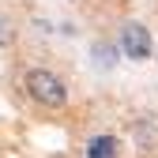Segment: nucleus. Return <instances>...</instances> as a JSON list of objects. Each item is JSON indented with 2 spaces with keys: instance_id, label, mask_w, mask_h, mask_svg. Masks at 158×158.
<instances>
[{
  "instance_id": "obj_1",
  "label": "nucleus",
  "mask_w": 158,
  "mask_h": 158,
  "mask_svg": "<svg viewBox=\"0 0 158 158\" xmlns=\"http://www.w3.org/2000/svg\"><path fill=\"white\" fill-rule=\"evenodd\" d=\"M23 87L27 94L34 98V102H42L45 109H64L68 106V87H64V79L49 72V68H30L23 75Z\"/></svg>"
},
{
  "instance_id": "obj_2",
  "label": "nucleus",
  "mask_w": 158,
  "mask_h": 158,
  "mask_svg": "<svg viewBox=\"0 0 158 158\" xmlns=\"http://www.w3.org/2000/svg\"><path fill=\"white\" fill-rule=\"evenodd\" d=\"M117 45H121V53L128 56V60H135V64L151 60V53H154L151 30H147L143 23H124V27H121V38H117Z\"/></svg>"
},
{
  "instance_id": "obj_3",
  "label": "nucleus",
  "mask_w": 158,
  "mask_h": 158,
  "mask_svg": "<svg viewBox=\"0 0 158 158\" xmlns=\"http://www.w3.org/2000/svg\"><path fill=\"white\" fill-rule=\"evenodd\" d=\"M132 139L139 151H154L158 147V117H139L132 124Z\"/></svg>"
},
{
  "instance_id": "obj_4",
  "label": "nucleus",
  "mask_w": 158,
  "mask_h": 158,
  "mask_svg": "<svg viewBox=\"0 0 158 158\" xmlns=\"http://www.w3.org/2000/svg\"><path fill=\"white\" fill-rule=\"evenodd\" d=\"M87 158H121L117 135H94V139L87 143Z\"/></svg>"
},
{
  "instance_id": "obj_5",
  "label": "nucleus",
  "mask_w": 158,
  "mask_h": 158,
  "mask_svg": "<svg viewBox=\"0 0 158 158\" xmlns=\"http://www.w3.org/2000/svg\"><path fill=\"white\" fill-rule=\"evenodd\" d=\"M90 56H94V64H98V68H113L117 49H113L109 42H94V45H90Z\"/></svg>"
},
{
  "instance_id": "obj_6",
  "label": "nucleus",
  "mask_w": 158,
  "mask_h": 158,
  "mask_svg": "<svg viewBox=\"0 0 158 158\" xmlns=\"http://www.w3.org/2000/svg\"><path fill=\"white\" fill-rule=\"evenodd\" d=\"M15 23H11V15H0V49H8L11 42H15Z\"/></svg>"
}]
</instances>
